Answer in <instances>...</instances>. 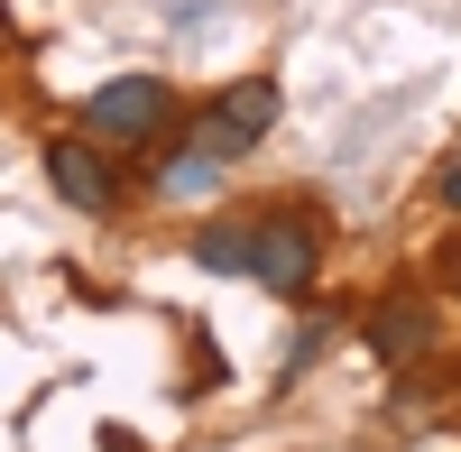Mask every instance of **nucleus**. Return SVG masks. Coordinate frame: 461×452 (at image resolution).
<instances>
[{
	"label": "nucleus",
	"instance_id": "1",
	"mask_svg": "<svg viewBox=\"0 0 461 452\" xmlns=\"http://www.w3.org/2000/svg\"><path fill=\"white\" fill-rule=\"evenodd\" d=\"M314 221H286V212H267V221H249V277L267 286V295H304L314 286Z\"/></svg>",
	"mask_w": 461,
	"mask_h": 452
},
{
	"label": "nucleus",
	"instance_id": "2",
	"mask_svg": "<svg viewBox=\"0 0 461 452\" xmlns=\"http://www.w3.org/2000/svg\"><path fill=\"white\" fill-rule=\"evenodd\" d=\"M267 121H277V84H267V74H249V84H230V93H221V111L194 130V148L230 167V158H240V148H249Z\"/></svg>",
	"mask_w": 461,
	"mask_h": 452
},
{
	"label": "nucleus",
	"instance_id": "3",
	"mask_svg": "<svg viewBox=\"0 0 461 452\" xmlns=\"http://www.w3.org/2000/svg\"><path fill=\"white\" fill-rule=\"evenodd\" d=\"M84 121L93 130H121V139H148V130L167 121V84H158V74H121V84H102L84 102Z\"/></svg>",
	"mask_w": 461,
	"mask_h": 452
},
{
	"label": "nucleus",
	"instance_id": "4",
	"mask_svg": "<svg viewBox=\"0 0 461 452\" xmlns=\"http://www.w3.org/2000/svg\"><path fill=\"white\" fill-rule=\"evenodd\" d=\"M369 351L388 360V369H415V360L434 351V295H388L378 323H369Z\"/></svg>",
	"mask_w": 461,
	"mask_h": 452
},
{
	"label": "nucleus",
	"instance_id": "5",
	"mask_svg": "<svg viewBox=\"0 0 461 452\" xmlns=\"http://www.w3.org/2000/svg\"><path fill=\"white\" fill-rule=\"evenodd\" d=\"M47 185H56L74 212H111V176H102V158H93L84 139H56L47 148Z\"/></svg>",
	"mask_w": 461,
	"mask_h": 452
},
{
	"label": "nucleus",
	"instance_id": "6",
	"mask_svg": "<svg viewBox=\"0 0 461 452\" xmlns=\"http://www.w3.org/2000/svg\"><path fill=\"white\" fill-rule=\"evenodd\" d=\"M212 176H221V158H203V148H194V139H185V148H176V158L158 167V194H212Z\"/></svg>",
	"mask_w": 461,
	"mask_h": 452
},
{
	"label": "nucleus",
	"instance_id": "7",
	"mask_svg": "<svg viewBox=\"0 0 461 452\" xmlns=\"http://www.w3.org/2000/svg\"><path fill=\"white\" fill-rule=\"evenodd\" d=\"M194 268H249V221H212V231H194Z\"/></svg>",
	"mask_w": 461,
	"mask_h": 452
},
{
	"label": "nucleus",
	"instance_id": "8",
	"mask_svg": "<svg viewBox=\"0 0 461 452\" xmlns=\"http://www.w3.org/2000/svg\"><path fill=\"white\" fill-rule=\"evenodd\" d=\"M443 203H452V212H461V167H452V176H443Z\"/></svg>",
	"mask_w": 461,
	"mask_h": 452
}]
</instances>
